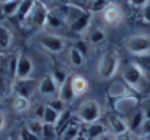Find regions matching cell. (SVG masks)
I'll use <instances>...</instances> for the list:
<instances>
[{"instance_id":"6da1fadb","label":"cell","mask_w":150,"mask_h":140,"mask_svg":"<svg viewBox=\"0 0 150 140\" xmlns=\"http://www.w3.org/2000/svg\"><path fill=\"white\" fill-rule=\"evenodd\" d=\"M119 65H121L119 53L113 49L106 50L97 62V68H96L97 77L100 80H112L119 71Z\"/></svg>"},{"instance_id":"7a4b0ae2","label":"cell","mask_w":150,"mask_h":140,"mask_svg":"<svg viewBox=\"0 0 150 140\" xmlns=\"http://www.w3.org/2000/svg\"><path fill=\"white\" fill-rule=\"evenodd\" d=\"M75 117L78 118V121H81L87 125L97 122L102 117L100 103L97 100H93V99H87V100L81 102L77 112H75Z\"/></svg>"},{"instance_id":"3957f363","label":"cell","mask_w":150,"mask_h":140,"mask_svg":"<svg viewBox=\"0 0 150 140\" xmlns=\"http://www.w3.org/2000/svg\"><path fill=\"white\" fill-rule=\"evenodd\" d=\"M124 47L132 56L150 53V34L137 33L124 40Z\"/></svg>"},{"instance_id":"277c9868","label":"cell","mask_w":150,"mask_h":140,"mask_svg":"<svg viewBox=\"0 0 150 140\" xmlns=\"http://www.w3.org/2000/svg\"><path fill=\"white\" fill-rule=\"evenodd\" d=\"M50 14V9L47 8V5L41 0H37V3L34 5V8L31 9V12L28 14V16L25 18V21L22 22L24 27L27 28H38L46 25L47 16Z\"/></svg>"},{"instance_id":"5b68a950","label":"cell","mask_w":150,"mask_h":140,"mask_svg":"<svg viewBox=\"0 0 150 140\" xmlns=\"http://www.w3.org/2000/svg\"><path fill=\"white\" fill-rule=\"evenodd\" d=\"M121 75H122V81L132 90V92H140L143 90V84H144V75L143 72L140 71V69L132 63H127L124 68H122V71H121Z\"/></svg>"},{"instance_id":"8992f818","label":"cell","mask_w":150,"mask_h":140,"mask_svg":"<svg viewBox=\"0 0 150 140\" xmlns=\"http://www.w3.org/2000/svg\"><path fill=\"white\" fill-rule=\"evenodd\" d=\"M53 12L65 22L66 27H71L78 18H81L87 11L77 6V5H72V3H66V5H60V6H56L53 9Z\"/></svg>"},{"instance_id":"52a82bcc","label":"cell","mask_w":150,"mask_h":140,"mask_svg":"<svg viewBox=\"0 0 150 140\" xmlns=\"http://www.w3.org/2000/svg\"><path fill=\"white\" fill-rule=\"evenodd\" d=\"M37 41L44 50H47L50 53H60L66 47V40L53 33H41L38 36Z\"/></svg>"},{"instance_id":"ba28073f","label":"cell","mask_w":150,"mask_h":140,"mask_svg":"<svg viewBox=\"0 0 150 140\" xmlns=\"http://www.w3.org/2000/svg\"><path fill=\"white\" fill-rule=\"evenodd\" d=\"M138 108H140V102H138V99H137L135 96H132V95L113 100V111H115V114L124 117L125 119H127L131 114H134Z\"/></svg>"},{"instance_id":"9c48e42d","label":"cell","mask_w":150,"mask_h":140,"mask_svg":"<svg viewBox=\"0 0 150 140\" xmlns=\"http://www.w3.org/2000/svg\"><path fill=\"white\" fill-rule=\"evenodd\" d=\"M102 19L106 25L109 27H116L124 21V11L121 9V6L110 3L103 12H102Z\"/></svg>"},{"instance_id":"30bf717a","label":"cell","mask_w":150,"mask_h":140,"mask_svg":"<svg viewBox=\"0 0 150 140\" xmlns=\"http://www.w3.org/2000/svg\"><path fill=\"white\" fill-rule=\"evenodd\" d=\"M34 71V63L33 60L27 56V55H18V63H16V74L15 78L16 80H27L31 77Z\"/></svg>"},{"instance_id":"8fae6325","label":"cell","mask_w":150,"mask_h":140,"mask_svg":"<svg viewBox=\"0 0 150 140\" xmlns=\"http://www.w3.org/2000/svg\"><path fill=\"white\" fill-rule=\"evenodd\" d=\"M37 89H38V93L41 96H44V97H52L53 99L54 96L57 97V93H59V86L56 84V81L52 78L50 74L41 78V81L38 83Z\"/></svg>"},{"instance_id":"7c38bea8","label":"cell","mask_w":150,"mask_h":140,"mask_svg":"<svg viewBox=\"0 0 150 140\" xmlns=\"http://www.w3.org/2000/svg\"><path fill=\"white\" fill-rule=\"evenodd\" d=\"M108 127L110 128V131H112L113 136L129 131L127 119H125L124 117L118 115V114H110V115L108 117Z\"/></svg>"},{"instance_id":"4fadbf2b","label":"cell","mask_w":150,"mask_h":140,"mask_svg":"<svg viewBox=\"0 0 150 140\" xmlns=\"http://www.w3.org/2000/svg\"><path fill=\"white\" fill-rule=\"evenodd\" d=\"M108 95L110 99L116 100V99H121V97H125V96H131L132 95V90L121 80V81H112L109 89H108Z\"/></svg>"},{"instance_id":"5bb4252c","label":"cell","mask_w":150,"mask_h":140,"mask_svg":"<svg viewBox=\"0 0 150 140\" xmlns=\"http://www.w3.org/2000/svg\"><path fill=\"white\" fill-rule=\"evenodd\" d=\"M13 90L16 93V96H22L30 99V96L33 95V92L35 90V81L31 78L27 80H16L13 84Z\"/></svg>"},{"instance_id":"9a60e30c","label":"cell","mask_w":150,"mask_h":140,"mask_svg":"<svg viewBox=\"0 0 150 140\" xmlns=\"http://www.w3.org/2000/svg\"><path fill=\"white\" fill-rule=\"evenodd\" d=\"M91 12H86L81 18H78L77 21H75L71 27H68L72 33H75V34H84V33H87L88 30H90V25H91Z\"/></svg>"},{"instance_id":"2e32d148","label":"cell","mask_w":150,"mask_h":140,"mask_svg":"<svg viewBox=\"0 0 150 140\" xmlns=\"http://www.w3.org/2000/svg\"><path fill=\"white\" fill-rule=\"evenodd\" d=\"M71 84H72V90H74V95L75 97H78L81 95H84L87 90H88V80L80 74H74L71 75Z\"/></svg>"},{"instance_id":"e0dca14e","label":"cell","mask_w":150,"mask_h":140,"mask_svg":"<svg viewBox=\"0 0 150 140\" xmlns=\"http://www.w3.org/2000/svg\"><path fill=\"white\" fill-rule=\"evenodd\" d=\"M131 62L143 72L144 77H150V53H144V55L134 56Z\"/></svg>"},{"instance_id":"ac0fdd59","label":"cell","mask_w":150,"mask_h":140,"mask_svg":"<svg viewBox=\"0 0 150 140\" xmlns=\"http://www.w3.org/2000/svg\"><path fill=\"white\" fill-rule=\"evenodd\" d=\"M106 40V31L100 27H94V28H90L87 31V41L91 44V46H99L102 44L103 41Z\"/></svg>"},{"instance_id":"d6986e66","label":"cell","mask_w":150,"mask_h":140,"mask_svg":"<svg viewBox=\"0 0 150 140\" xmlns=\"http://www.w3.org/2000/svg\"><path fill=\"white\" fill-rule=\"evenodd\" d=\"M144 121H146V117H144L143 111L138 108L134 114H131V115L127 118L129 131H131V133H132V131H140V128H141V125H143Z\"/></svg>"},{"instance_id":"ffe728a7","label":"cell","mask_w":150,"mask_h":140,"mask_svg":"<svg viewBox=\"0 0 150 140\" xmlns=\"http://www.w3.org/2000/svg\"><path fill=\"white\" fill-rule=\"evenodd\" d=\"M81 134L80 125L77 122H69L60 133H59V140H75Z\"/></svg>"},{"instance_id":"44dd1931","label":"cell","mask_w":150,"mask_h":140,"mask_svg":"<svg viewBox=\"0 0 150 140\" xmlns=\"http://www.w3.org/2000/svg\"><path fill=\"white\" fill-rule=\"evenodd\" d=\"M57 97H59L62 102H65V103L72 102V100L75 99V95H74V90H72V84H71V75H69V78L59 87Z\"/></svg>"},{"instance_id":"7402d4cb","label":"cell","mask_w":150,"mask_h":140,"mask_svg":"<svg viewBox=\"0 0 150 140\" xmlns=\"http://www.w3.org/2000/svg\"><path fill=\"white\" fill-rule=\"evenodd\" d=\"M106 125L105 124H100V122H94V124H90L86 134L88 137V140H97L99 137H102L103 134H106Z\"/></svg>"},{"instance_id":"603a6c76","label":"cell","mask_w":150,"mask_h":140,"mask_svg":"<svg viewBox=\"0 0 150 140\" xmlns=\"http://www.w3.org/2000/svg\"><path fill=\"white\" fill-rule=\"evenodd\" d=\"M21 3H22V0H9V2L0 3V5H2V9H3V14L6 18H13V16H16Z\"/></svg>"},{"instance_id":"cb8c5ba5","label":"cell","mask_w":150,"mask_h":140,"mask_svg":"<svg viewBox=\"0 0 150 140\" xmlns=\"http://www.w3.org/2000/svg\"><path fill=\"white\" fill-rule=\"evenodd\" d=\"M37 3V0H22V3H21V6H19V11H18V14H16V19L22 24L24 21H25V18L28 16V14L31 12V9L34 8V5Z\"/></svg>"},{"instance_id":"d4e9b609","label":"cell","mask_w":150,"mask_h":140,"mask_svg":"<svg viewBox=\"0 0 150 140\" xmlns=\"http://www.w3.org/2000/svg\"><path fill=\"white\" fill-rule=\"evenodd\" d=\"M12 43V33L8 27L0 25V52H5L9 49Z\"/></svg>"},{"instance_id":"484cf974","label":"cell","mask_w":150,"mask_h":140,"mask_svg":"<svg viewBox=\"0 0 150 140\" xmlns=\"http://www.w3.org/2000/svg\"><path fill=\"white\" fill-rule=\"evenodd\" d=\"M43 127H44V122L41 119H37V118H30L27 121V124H25V128H28L38 139L43 137Z\"/></svg>"},{"instance_id":"4316f807","label":"cell","mask_w":150,"mask_h":140,"mask_svg":"<svg viewBox=\"0 0 150 140\" xmlns=\"http://www.w3.org/2000/svg\"><path fill=\"white\" fill-rule=\"evenodd\" d=\"M86 60H87V58L80 52V50H77L74 46H71V49H69V62L74 65V66H83L84 63H86Z\"/></svg>"},{"instance_id":"83f0119b","label":"cell","mask_w":150,"mask_h":140,"mask_svg":"<svg viewBox=\"0 0 150 140\" xmlns=\"http://www.w3.org/2000/svg\"><path fill=\"white\" fill-rule=\"evenodd\" d=\"M60 118V114L57 111H54L53 108H50L49 105H46V109H44V115H43V122L44 124H52V125H56L57 121Z\"/></svg>"},{"instance_id":"f1b7e54d","label":"cell","mask_w":150,"mask_h":140,"mask_svg":"<svg viewBox=\"0 0 150 140\" xmlns=\"http://www.w3.org/2000/svg\"><path fill=\"white\" fill-rule=\"evenodd\" d=\"M12 106H13L15 112L22 114V112H27V111L30 109L31 102H30V99H27V97H22V96H15V99H13V102H12Z\"/></svg>"},{"instance_id":"f546056e","label":"cell","mask_w":150,"mask_h":140,"mask_svg":"<svg viewBox=\"0 0 150 140\" xmlns=\"http://www.w3.org/2000/svg\"><path fill=\"white\" fill-rule=\"evenodd\" d=\"M46 27H49L52 30H60L62 27H65V22L53 11H50V14L47 16V21H46Z\"/></svg>"},{"instance_id":"4dcf8cb0","label":"cell","mask_w":150,"mask_h":140,"mask_svg":"<svg viewBox=\"0 0 150 140\" xmlns=\"http://www.w3.org/2000/svg\"><path fill=\"white\" fill-rule=\"evenodd\" d=\"M50 75H52V78L56 81V84H57L59 87L69 78V75L66 74V71H65V69H62V68H54L53 71L50 72Z\"/></svg>"},{"instance_id":"1f68e13d","label":"cell","mask_w":150,"mask_h":140,"mask_svg":"<svg viewBox=\"0 0 150 140\" xmlns=\"http://www.w3.org/2000/svg\"><path fill=\"white\" fill-rule=\"evenodd\" d=\"M109 5H110L109 0H91L90 8H88V12H91V14L103 12V11H105Z\"/></svg>"},{"instance_id":"d6a6232c","label":"cell","mask_w":150,"mask_h":140,"mask_svg":"<svg viewBox=\"0 0 150 140\" xmlns=\"http://www.w3.org/2000/svg\"><path fill=\"white\" fill-rule=\"evenodd\" d=\"M57 136H59V133L56 130V125L44 124V127H43V137L41 139H44V140H54Z\"/></svg>"},{"instance_id":"836d02e7","label":"cell","mask_w":150,"mask_h":140,"mask_svg":"<svg viewBox=\"0 0 150 140\" xmlns=\"http://www.w3.org/2000/svg\"><path fill=\"white\" fill-rule=\"evenodd\" d=\"M74 47L77 50H80L86 58H88V55H90V43L87 40H77L74 43Z\"/></svg>"},{"instance_id":"e575fe53","label":"cell","mask_w":150,"mask_h":140,"mask_svg":"<svg viewBox=\"0 0 150 140\" xmlns=\"http://www.w3.org/2000/svg\"><path fill=\"white\" fill-rule=\"evenodd\" d=\"M47 105H49L50 108H53L54 111H57L59 114H62V112H65V111H66V108H65V102H62L59 97H53Z\"/></svg>"},{"instance_id":"d590c367","label":"cell","mask_w":150,"mask_h":140,"mask_svg":"<svg viewBox=\"0 0 150 140\" xmlns=\"http://www.w3.org/2000/svg\"><path fill=\"white\" fill-rule=\"evenodd\" d=\"M19 140H40V139H38L37 136H34L28 128L24 127V128L21 130V133H19Z\"/></svg>"},{"instance_id":"8d00e7d4","label":"cell","mask_w":150,"mask_h":140,"mask_svg":"<svg viewBox=\"0 0 150 140\" xmlns=\"http://www.w3.org/2000/svg\"><path fill=\"white\" fill-rule=\"evenodd\" d=\"M140 109L143 111V114H144L146 119H150V97L144 99V100L140 103Z\"/></svg>"},{"instance_id":"74e56055","label":"cell","mask_w":150,"mask_h":140,"mask_svg":"<svg viewBox=\"0 0 150 140\" xmlns=\"http://www.w3.org/2000/svg\"><path fill=\"white\" fill-rule=\"evenodd\" d=\"M128 3H129L132 8L143 9L144 6H147V5L150 3V0H128Z\"/></svg>"},{"instance_id":"f35d334b","label":"cell","mask_w":150,"mask_h":140,"mask_svg":"<svg viewBox=\"0 0 150 140\" xmlns=\"http://www.w3.org/2000/svg\"><path fill=\"white\" fill-rule=\"evenodd\" d=\"M141 21L144 24H150V3L141 9Z\"/></svg>"},{"instance_id":"ab89813d","label":"cell","mask_w":150,"mask_h":140,"mask_svg":"<svg viewBox=\"0 0 150 140\" xmlns=\"http://www.w3.org/2000/svg\"><path fill=\"white\" fill-rule=\"evenodd\" d=\"M138 134H141V136H150V119H146L144 122H143V125H141V128H140V131H138Z\"/></svg>"},{"instance_id":"60d3db41","label":"cell","mask_w":150,"mask_h":140,"mask_svg":"<svg viewBox=\"0 0 150 140\" xmlns=\"http://www.w3.org/2000/svg\"><path fill=\"white\" fill-rule=\"evenodd\" d=\"M113 140H134V136L131 131H127V133H122V134H116L113 136Z\"/></svg>"},{"instance_id":"b9f144b4","label":"cell","mask_w":150,"mask_h":140,"mask_svg":"<svg viewBox=\"0 0 150 140\" xmlns=\"http://www.w3.org/2000/svg\"><path fill=\"white\" fill-rule=\"evenodd\" d=\"M44 109H46V105H37L35 112H34V118H37V119H43Z\"/></svg>"},{"instance_id":"7bdbcfd3","label":"cell","mask_w":150,"mask_h":140,"mask_svg":"<svg viewBox=\"0 0 150 140\" xmlns=\"http://www.w3.org/2000/svg\"><path fill=\"white\" fill-rule=\"evenodd\" d=\"M41 2H50V3H53L54 5V8L56 6H60V5H66V3H69L71 0H41Z\"/></svg>"},{"instance_id":"ee69618b","label":"cell","mask_w":150,"mask_h":140,"mask_svg":"<svg viewBox=\"0 0 150 140\" xmlns=\"http://www.w3.org/2000/svg\"><path fill=\"white\" fill-rule=\"evenodd\" d=\"M5 125H6V117H5V114H3V111H0V133L3 131V128H5Z\"/></svg>"},{"instance_id":"f6af8a7d","label":"cell","mask_w":150,"mask_h":140,"mask_svg":"<svg viewBox=\"0 0 150 140\" xmlns=\"http://www.w3.org/2000/svg\"><path fill=\"white\" fill-rule=\"evenodd\" d=\"M97 140H113V136L109 134V133H106V134H103L102 137H99Z\"/></svg>"},{"instance_id":"bcb514c9","label":"cell","mask_w":150,"mask_h":140,"mask_svg":"<svg viewBox=\"0 0 150 140\" xmlns=\"http://www.w3.org/2000/svg\"><path fill=\"white\" fill-rule=\"evenodd\" d=\"M75 140H88V137H87V134L86 133H81L77 139H75Z\"/></svg>"},{"instance_id":"7dc6e473","label":"cell","mask_w":150,"mask_h":140,"mask_svg":"<svg viewBox=\"0 0 150 140\" xmlns=\"http://www.w3.org/2000/svg\"><path fill=\"white\" fill-rule=\"evenodd\" d=\"M5 2H9V0H0V3H5Z\"/></svg>"},{"instance_id":"c3c4849f","label":"cell","mask_w":150,"mask_h":140,"mask_svg":"<svg viewBox=\"0 0 150 140\" xmlns=\"http://www.w3.org/2000/svg\"><path fill=\"white\" fill-rule=\"evenodd\" d=\"M15 140H19V137H18V139H15Z\"/></svg>"}]
</instances>
